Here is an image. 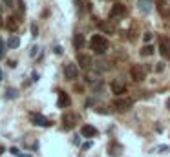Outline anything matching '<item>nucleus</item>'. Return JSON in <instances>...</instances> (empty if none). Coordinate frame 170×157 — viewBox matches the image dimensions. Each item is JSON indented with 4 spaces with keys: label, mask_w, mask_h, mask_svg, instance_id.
Here are the masks:
<instances>
[{
    "label": "nucleus",
    "mask_w": 170,
    "mask_h": 157,
    "mask_svg": "<svg viewBox=\"0 0 170 157\" xmlns=\"http://www.w3.org/2000/svg\"><path fill=\"white\" fill-rule=\"evenodd\" d=\"M163 68H165V64H163V62H159V64H157V71H163Z\"/></svg>",
    "instance_id": "32"
},
{
    "label": "nucleus",
    "mask_w": 170,
    "mask_h": 157,
    "mask_svg": "<svg viewBox=\"0 0 170 157\" xmlns=\"http://www.w3.org/2000/svg\"><path fill=\"white\" fill-rule=\"evenodd\" d=\"M6 57V48H4V42L0 40V59H4Z\"/></svg>",
    "instance_id": "25"
},
{
    "label": "nucleus",
    "mask_w": 170,
    "mask_h": 157,
    "mask_svg": "<svg viewBox=\"0 0 170 157\" xmlns=\"http://www.w3.org/2000/svg\"><path fill=\"white\" fill-rule=\"evenodd\" d=\"M155 150H157V152H161V153H165V152H170V146H165V144H163V146H157Z\"/></svg>",
    "instance_id": "24"
},
{
    "label": "nucleus",
    "mask_w": 170,
    "mask_h": 157,
    "mask_svg": "<svg viewBox=\"0 0 170 157\" xmlns=\"http://www.w3.org/2000/svg\"><path fill=\"white\" fill-rule=\"evenodd\" d=\"M64 77L68 80H75L79 77V68L77 64H73V62H68V64H64Z\"/></svg>",
    "instance_id": "2"
},
{
    "label": "nucleus",
    "mask_w": 170,
    "mask_h": 157,
    "mask_svg": "<svg viewBox=\"0 0 170 157\" xmlns=\"http://www.w3.org/2000/svg\"><path fill=\"white\" fill-rule=\"evenodd\" d=\"M146 69L148 68H139V66H134L132 68V77H134V80H143L145 79V73H146Z\"/></svg>",
    "instance_id": "11"
},
{
    "label": "nucleus",
    "mask_w": 170,
    "mask_h": 157,
    "mask_svg": "<svg viewBox=\"0 0 170 157\" xmlns=\"http://www.w3.org/2000/svg\"><path fill=\"white\" fill-rule=\"evenodd\" d=\"M90 148H92V141H88V143L82 144V150H90Z\"/></svg>",
    "instance_id": "29"
},
{
    "label": "nucleus",
    "mask_w": 170,
    "mask_h": 157,
    "mask_svg": "<svg viewBox=\"0 0 170 157\" xmlns=\"http://www.w3.org/2000/svg\"><path fill=\"white\" fill-rule=\"evenodd\" d=\"M53 51H55L57 55H62V48L60 46H55V49H53Z\"/></svg>",
    "instance_id": "31"
},
{
    "label": "nucleus",
    "mask_w": 170,
    "mask_h": 157,
    "mask_svg": "<svg viewBox=\"0 0 170 157\" xmlns=\"http://www.w3.org/2000/svg\"><path fill=\"white\" fill-rule=\"evenodd\" d=\"M0 13H2V6H0Z\"/></svg>",
    "instance_id": "37"
},
{
    "label": "nucleus",
    "mask_w": 170,
    "mask_h": 157,
    "mask_svg": "<svg viewBox=\"0 0 170 157\" xmlns=\"http://www.w3.org/2000/svg\"><path fill=\"white\" fill-rule=\"evenodd\" d=\"M99 26H101V27H102V29H104V31H108V33H112V31H113V27H112V26H110V24H104V22H101V24H99Z\"/></svg>",
    "instance_id": "23"
},
{
    "label": "nucleus",
    "mask_w": 170,
    "mask_h": 157,
    "mask_svg": "<svg viewBox=\"0 0 170 157\" xmlns=\"http://www.w3.org/2000/svg\"><path fill=\"white\" fill-rule=\"evenodd\" d=\"M166 108H170V99H168V102H166Z\"/></svg>",
    "instance_id": "35"
},
{
    "label": "nucleus",
    "mask_w": 170,
    "mask_h": 157,
    "mask_svg": "<svg viewBox=\"0 0 170 157\" xmlns=\"http://www.w3.org/2000/svg\"><path fill=\"white\" fill-rule=\"evenodd\" d=\"M2 2H4V6H6V7H13V6H15L13 0H2Z\"/></svg>",
    "instance_id": "27"
},
{
    "label": "nucleus",
    "mask_w": 170,
    "mask_h": 157,
    "mask_svg": "<svg viewBox=\"0 0 170 157\" xmlns=\"http://www.w3.org/2000/svg\"><path fill=\"white\" fill-rule=\"evenodd\" d=\"M121 150H123V146H121V144H117V143H112V144L108 146V155H112V157H117V155L121 153Z\"/></svg>",
    "instance_id": "13"
},
{
    "label": "nucleus",
    "mask_w": 170,
    "mask_h": 157,
    "mask_svg": "<svg viewBox=\"0 0 170 157\" xmlns=\"http://www.w3.org/2000/svg\"><path fill=\"white\" fill-rule=\"evenodd\" d=\"M112 91L115 93V95H124V93H126L124 82H121V80H113V82H112Z\"/></svg>",
    "instance_id": "10"
},
{
    "label": "nucleus",
    "mask_w": 170,
    "mask_h": 157,
    "mask_svg": "<svg viewBox=\"0 0 170 157\" xmlns=\"http://www.w3.org/2000/svg\"><path fill=\"white\" fill-rule=\"evenodd\" d=\"M124 6L123 4H113V7L110 9V18H121L124 15Z\"/></svg>",
    "instance_id": "8"
},
{
    "label": "nucleus",
    "mask_w": 170,
    "mask_h": 157,
    "mask_svg": "<svg viewBox=\"0 0 170 157\" xmlns=\"http://www.w3.org/2000/svg\"><path fill=\"white\" fill-rule=\"evenodd\" d=\"M57 104H59V108H68L70 104H71V101H70V95L66 91H59V99H57Z\"/></svg>",
    "instance_id": "7"
},
{
    "label": "nucleus",
    "mask_w": 170,
    "mask_h": 157,
    "mask_svg": "<svg viewBox=\"0 0 170 157\" xmlns=\"http://www.w3.org/2000/svg\"><path fill=\"white\" fill-rule=\"evenodd\" d=\"M7 46H9V48H11V49H15V48H18V46H20V38H18L17 35H13L11 38H9V40H7Z\"/></svg>",
    "instance_id": "16"
},
{
    "label": "nucleus",
    "mask_w": 170,
    "mask_h": 157,
    "mask_svg": "<svg viewBox=\"0 0 170 157\" xmlns=\"http://www.w3.org/2000/svg\"><path fill=\"white\" fill-rule=\"evenodd\" d=\"M31 80H33V82L39 80V73H37V71H33V75H31Z\"/></svg>",
    "instance_id": "30"
},
{
    "label": "nucleus",
    "mask_w": 170,
    "mask_h": 157,
    "mask_svg": "<svg viewBox=\"0 0 170 157\" xmlns=\"http://www.w3.org/2000/svg\"><path fill=\"white\" fill-rule=\"evenodd\" d=\"M17 95H18V91L15 88H7L6 90V99H15Z\"/></svg>",
    "instance_id": "20"
},
{
    "label": "nucleus",
    "mask_w": 170,
    "mask_h": 157,
    "mask_svg": "<svg viewBox=\"0 0 170 157\" xmlns=\"http://www.w3.org/2000/svg\"><path fill=\"white\" fill-rule=\"evenodd\" d=\"M17 26H18L17 18H15V17H9V18H7V27L11 29V31H15V29H17Z\"/></svg>",
    "instance_id": "19"
},
{
    "label": "nucleus",
    "mask_w": 170,
    "mask_h": 157,
    "mask_svg": "<svg viewBox=\"0 0 170 157\" xmlns=\"http://www.w3.org/2000/svg\"><path fill=\"white\" fill-rule=\"evenodd\" d=\"M37 53H39V48L37 46H33V48L29 49V57H37Z\"/></svg>",
    "instance_id": "26"
},
{
    "label": "nucleus",
    "mask_w": 170,
    "mask_h": 157,
    "mask_svg": "<svg viewBox=\"0 0 170 157\" xmlns=\"http://www.w3.org/2000/svg\"><path fill=\"white\" fill-rule=\"evenodd\" d=\"M73 121H75V117H73V115H64V117H62V122H64V128H71L73 124H75Z\"/></svg>",
    "instance_id": "15"
},
{
    "label": "nucleus",
    "mask_w": 170,
    "mask_h": 157,
    "mask_svg": "<svg viewBox=\"0 0 170 157\" xmlns=\"http://www.w3.org/2000/svg\"><path fill=\"white\" fill-rule=\"evenodd\" d=\"M84 44H86V40H84V35L82 33L73 35V46H75V49H82Z\"/></svg>",
    "instance_id": "12"
},
{
    "label": "nucleus",
    "mask_w": 170,
    "mask_h": 157,
    "mask_svg": "<svg viewBox=\"0 0 170 157\" xmlns=\"http://www.w3.org/2000/svg\"><path fill=\"white\" fill-rule=\"evenodd\" d=\"M31 122H33L35 126H44V128L51 126V121L46 119L44 115H40V113H31Z\"/></svg>",
    "instance_id": "4"
},
{
    "label": "nucleus",
    "mask_w": 170,
    "mask_h": 157,
    "mask_svg": "<svg viewBox=\"0 0 170 157\" xmlns=\"http://www.w3.org/2000/svg\"><path fill=\"white\" fill-rule=\"evenodd\" d=\"M137 7H139V11H143L145 15L152 13V9H154V6H152L150 0H137Z\"/></svg>",
    "instance_id": "9"
},
{
    "label": "nucleus",
    "mask_w": 170,
    "mask_h": 157,
    "mask_svg": "<svg viewBox=\"0 0 170 157\" xmlns=\"http://www.w3.org/2000/svg\"><path fill=\"white\" fill-rule=\"evenodd\" d=\"M31 33H33V35H31V37H39V26L33 22V24H31Z\"/></svg>",
    "instance_id": "22"
},
{
    "label": "nucleus",
    "mask_w": 170,
    "mask_h": 157,
    "mask_svg": "<svg viewBox=\"0 0 170 157\" xmlns=\"http://www.w3.org/2000/svg\"><path fill=\"white\" fill-rule=\"evenodd\" d=\"M159 53L165 59H170V40L166 37H159Z\"/></svg>",
    "instance_id": "5"
},
{
    "label": "nucleus",
    "mask_w": 170,
    "mask_h": 157,
    "mask_svg": "<svg viewBox=\"0 0 170 157\" xmlns=\"http://www.w3.org/2000/svg\"><path fill=\"white\" fill-rule=\"evenodd\" d=\"M132 104H134V101H132L130 97H119L117 101L113 102V106L117 108L119 111H126V110H130V108H132Z\"/></svg>",
    "instance_id": "3"
},
{
    "label": "nucleus",
    "mask_w": 170,
    "mask_h": 157,
    "mask_svg": "<svg viewBox=\"0 0 170 157\" xmlns=\"http://www.w3.org/2000/svg\"><path fill=\"white\" fill-rule=\"evenodd\" d=\"M154 51H155V49H154V46L146 44V46L143 48V51H141V55H143V57H150V55H154Z\"/></svg>",
    "instance_id": "17"
},
{
    "label": "nucleus",
    "mask_w": 170,
    "mask_h": 157,
    "mask_svg": "<svg viewBox=\"0 0 170 157\" xmlns=\"http://www.w3.org/2000/svg\"><path fill=\"white\" fill-rule=\"evenodd\" d=\"M0 79H2V71H0Z\"/></svg>",
    "instance_id": "36"
},
{
    "label": "nucleus",
    "mask_w": 170,
    "mask_h": 157,
    "mask_svg": "<svg viewBox=\"0 0 170 157\" xmlns=\"http://www.w3.org/2000/svg\"><path fill=\"white\" fill-rule=\"evenodd\" d=\"M81 133H82V137H97V128H95V126H92V124H84V126L81 128Z\"/></svg>",
    "instance_id": "6"
},
{
    "label": "nucleus",
    "mask_w": 170,
    "mask_h": 157,
    "mask_svg": "<svg viewBox=\"0 0 170 157\" xmlns=\"http://www.w3.org/2000/svg\"><path fill=\"white\" fill-rule=\"evenodd\" d=\"M86 80H88V82H92V84H95V82H99V73H93V71H90L88 75H86Z\"/></svg>",
    "instance_id": "18"
},
{
    "label": "nucleus",
    "mask_w": 170,
    "mask_h": 157,
    "mask_svg": "<svg viewBox=\"0 0 170 157\" xmlns=\"http://www.w3.org/2000/svg\"><path fill=\"white\" fill-rule=\"evenodd\" d=\"M90 48L93 49V53L102 55V53H106V49H108V40L102 35H93L92 40H90Z\"/></svg>",
    "instance_id": "1"
},
{
    "label": "nucleus",
    "mask_w": 170,
    "mask_h": 157,
    "mask_svg": "<svg viewBox=\"0 0 170 157\" xmlns=\"http://www.w3.org/2000/svg\"><path fill=\"white\" fill-rule=\"evenodd\" d=\"M77 62L81 64V68H86V69L92 66V59H90L88 55H79V57H77Z\"/></svg>",
    "instance_id": "14"
},
{
    "label": "nucleus",
    "mask_w": 170,
    "mask_h": 157,
    "mask_svg": "<svg viewBox=\"0 0 170 157\" xmlns=\"http://www.w3.org/2000/svg\"><path fill=\"white\" fill-rule=\"evenodd\" d=\"M4 150H6V148H4V146H0V155H2V153H4Z\"/></svg>",
    "instance_id": "33"
},
{
    "label": "nucleus",
    "mask_w": 170,
    "mask_h": 157,
    "mask_svg": "<svg viewBox=\"0 0 170 157\" xmlns=\"http://www.w3.org/2000/svg\"><path fill=\"white\" fill-rule=\"evenodd\" d=\"M9 152H11V153H13L15 157H31L29 153H24V152H20L18 148H15V146H13V148H11V150H9Z\"/></svg>",
    "instance_id": "21"
},
{
    "label": "nucleus",
    "mask_w": 170,
    "mask_h": 157,
    "mask_svg": "<svg viewBox=\"0 0 170 157\" xmlns=\"http://www.w3.org/2000/svg\"><path fill=\"white\" fill-rule=\"evenodd\" d=\"M0 26H4V20H2V17H0Z\"/></svg>",
    "instance_id": "34"
},
{
    "label": "nucleus",
    "mask_w": 170,
    "mask_h": 157,
    "mask_svg": "<svg viewBox=\"0 0 170 157\" xmlns=\"http://www.w3.org/2000/svg\"><path fill=\"white\" fill-rule=\"evenodd\" d=\"M143 38H145V42L148 44V42L152 40V33H145V37H143Z\"/></svg>",
    "instance_id": "28"
}]
</instances>
